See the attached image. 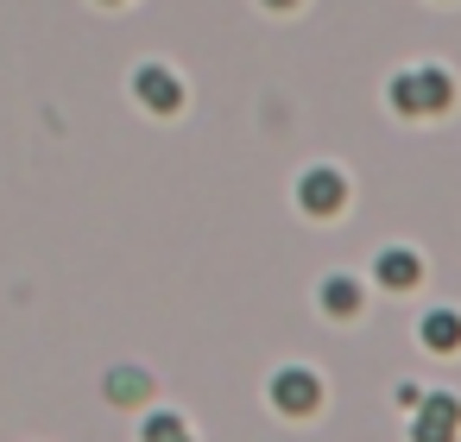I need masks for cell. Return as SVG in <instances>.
<instances>
[{
	"instance_id": "cell-9",
	"label": "cell",
	"mask_w": 461,
	"mask_h": 442,
	"mask_svg": "<svg viewBox=\"0 0 461 442\" xmlns=\"http://www.w3.org/2000/svg\"><path fill=\"white\" fill-rule=\"evenodd\" d=\"M108 398L114 404H140L146 398V373H108Z\"/></svg>"
},
{
	"instance_id": "cell-3",
	"label": "cell",
	"mask_w": 461,
	"mask_h": 442,
	"mask_svg": "<svg viewBox=\"0 0 461 442\" xmlns=\"http://www.w3.org/2000/svg\"><path fill=\"white\" fill-rule=\"evenodd\" d=\"M455 429H461V404H455L448 392L417 398V423H411L417 442H455Z\"/></svg>"
},
{
	"instance_id": "cell-11",
	"label": "cell",
	"mask_w": 461,
	"mask_h": 442,
	"mask_svg": "<svg viewBox=\"0 0 461 442\" xmlns=\"http://www.w3.org/2000/svg\"><path fill=\"white\" fill-rule=\"evenodd\" d=\"M266 7H297V0H266Z\"/></svg>"
},
{
	"instance_id": "cell-6",
	"label": "cell",
	"mask_w": 461,
	"mask_h": 442,
	"mask_svg": "<svg viewBox=\"0 0 461 442\" xmlns=\"http://www.w3.org/2000/svg\"><path fill=\"white\" fill-rule=\"evenodd\" d=\"M423 347L455 354V347H461V316H455V310H429V316H423Z\"/></svg>"
},
{
	"instance_id": "cell-8",
	"label": "cell",
	"mask_w": 461,
	"mask_h": 442,
	"mask_svg": "<svg viewBox=\"0 0 461 442\" xmlns=\"http://www.w3.org/2000/svg\"><path fill=\"white\" fill-rule=\"evenodd\" d=\"M322 310H329V316H354V310H360V284H354V278H329V284H322Z\"/></svg>"
},
{
	"instance_id": "cell-10",
	"label": "cell",
	"mask_w": 461,
	"mask_h": 442,
	"mask_svg": "<svg viewBox=\"0 0 461 442\" xmlns=\"http://www.w3.org/2000/svg\"><path fill=\"white\" fill-rule=\"evenodd\" d=\"M146 442H190V429H184V417H165V410H158V417L146 423Z\"/></svg>"
},
{
	"instance_id": "cell-5",
	"label": "cell",
	"mask_w": 461,
	"mask_h": 442,
	"mask_svg": "<svg viewBox=\"0 0 461 442\" xmlns=\"http://www.w3.org/2000/svg\"><path fill=\"white\" fill-rule=\"evenodd\" d=\"M272 398H278V410L303 417V410H316L322 379H316V373H303V366H291V373H278V379H272Z\"/></svg>"
},
{
	"instance_id": "cell-4",
	"label": "cell",
	"mask_w": 461,
	"mask_h": 442,
	"mask_svg": "<svg viewBox=\"0 0 461 442\" xmlns=\"http://www.w3.org/2000/svg\"><path fill=\"white\" fill-rule=\"evenodd\" d=\"M133 95H140L152 114H177V108H184V83H177V70H165V64H146V70L133 77Z\"/></svg>"
},
{
	"instance_id": "cell-2",
	"label": "cell",
	"mask_w": 461,
	"mask_h": 442,
	"mask_svg": "<svg viewBox=\"0 0 461 442\" xmlns=\"http://www.w3.org/2000/svg\"><path fill=\"white\" fill-rule=\"evenodd\" d=\"M297 203H303V215H335V209L348 203V177H341L335 165H310V171L297 177Z\"/></svg>"
},
{
	"instance_id": "cell-7",
	"label": "cell",
	"mask_w": 461,
	"mask_h": 442,
	"mask_svg": "<svg viewBox=\"0 0 461 442\" xmlns=\"http://www.w3.org/2000/svg\"><path fill=\"white\" fill-rule=\"evenodd\" d=\"M423 278V266H417V253H404V247H392L385 259H379V284H392V291H411Z\"/></svg>"
},
{
	"instance_id": "cell-1",
	"label": "cell",
	"mask_w": 461,
	"mask_h": 442,
	"mask_svg": "<svg viewBox=\"0 0 461 442\" xmlns=\"http://www.w3.org/2000/svg\"><path fill=\"white\" fill-rule=\"evenodd\" d=\"M448 102H455V77L436 70V64H429V70H398V77H392V108H398V114H442Z\"/></svg>"
}]
</instances>
